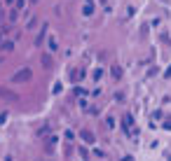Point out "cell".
<instances>
[{
  "instance_id": "obj_1",
  "label": "cell",
  "mask_w": 171,
  "mask_h": 161,
  "mask_svg": "<svg viewBox=\"0 0 171 161\" xmlns=\"http://www.w3.org/2000/svg\"><path fill=\"white\" fill-rule=\"evenodd\" d=\"M31 77H33L31 68H21L19 73H14V75H12V82H16V84H24V82H28Z\"/></svg>"
},
{
  "instance_id": "obj_2",
  "label": "cell",
  "mask_w": 171,
  "mask_h": 161,
  "mask_svg": "<svg viewBox=\"0 0 171 161\" xmlns=\"http://www.w3.org/2000/svg\"><path fill=\"white\" fill-rule=\"evenodd\" d=\"M82 140L87 142V145H94V133H91V131H82Z\"/></svg>"
},
{
  "instance_id": "obj_3",
  "label": "cell",
  "mask_w": 171,
  "mask_h": 161,
  "mask_svg": "<svg viewBox=\"0 0 171 161\" xmlns=\"http://www.w3.org/2000/svg\"><path fill=\"white\" fill-rule=\"evenodd\" d=\"M47 47H49V52H56V49H59V42H56V37H54V35H49Z\"/></svg>"
},
{
  "instance_id": "obj_4",
  "label": "cell",
  "mask_w": 171,
  "mask_h": 161,
  "mask_svg": "<svg viewBox=\"0 0 171 161\" xmlns=\"http://www.w3.org/2000/svg\"><path fill=\"white\" fill-rule=\"evenodd\" d=\"M0 96L7 98V100H19V98H16V94H12V91H7V89H0Z\"/></svg>"
},
{
  "instance_id": "obj_5",
  "label": "cell",
  "mask_w": 171,
  "mask_h": 161,
  "mask_svg": "<svg viewBox=\"0 0 171 161\" xmlns=\"http://www.w3.org/2000/svg\"><path fill=\"white\" fill-rule=\"evenodd\" d=\"M0 49H2V52H12V49H14V42H12V40H5L2 44H0Z\"/></svg>"
},
{
  "instance_id": "obj_6",
  "label": "cell",
  "mask_w": 171,
  "mask_h": 161,
  "mask_svg": "<svg viewBox=\"0 0 171 161\" xmlns=\"http://www.w3.org/2000/svg\"><path fill=\"white\" fill-rule=\"evenodd\" d=\"M112 77H115V79H122V68H120V66H112Z\"/></svg>"
},
{
  "instance_id": "obj_7",
  "label": "cell",
  "mask_w": 171,
  "mask_h": 161,
  "mask_svg": "<svg viewBox=\"0 0 171 161\" xmlns=\"http://www.w3.org/2000/svg\"><path fill=\"white\" fill-rule=\"evenodd\" d=\"M35 23H37V19H35V16H33V19H28V21H26V31H33V28H37Z\"/></svg>"
},
{
  "instance_id": "obj_8",
  "label": "cell",
  "mask_w": 171,
  "mask_h": 161,
  "mask_svg": "<svg viewBox=\"0 0 171 161\" xmlns=\"http://www.w3.org/2000/svg\"><path fill=\"white\" fill-rule=\"evenodd\" d=\"M42 66L45 68H52V56H49V54H45V56H42Z\"/></svg>"
},
{
  "instance_id": "obj_9",
  "label": "cell",
  "mask_w": 171,
  "mask_h": 161,
  "mask_svg": "<svg viewBox=\"0 0 171 161\" xmlns=\"http://www.w3.org/2000/svg\"><path fill=\"white\" fill-rule=\"evenodd\" d=\"M45 31H47V23L42 26V31H40V35H37V42H42V37H45Z\"/></svg>"
},
{
  "instance_id": "obj_10",
  "label": "cell",
  "mask_w": 171,
  "mask_h": 161,
  "mask_svg": "<svg viewBox=\"0 0 171 161\" xmlns=\"http://www.w3.org/2000/svg\"><path fill=\"white\" fill-rule=\"evenodd\" d=\"M31 2H37V0H31Z\"/></svg>"
},
{
  "instance_id": "obj_11",
  "label": "cell",
  "mask_w": 171,
  "mask_h": 161,
  "mask_svg": "<svg viewBox=\"0 0 171 161\" xmlns=\"http://www.w3.org/2000/svg\"><path fill=\"white\" fill-rule=\"evenodd\" d=\"M0 63H2V58H0Z\"/></svg>"
}]
</instances>
